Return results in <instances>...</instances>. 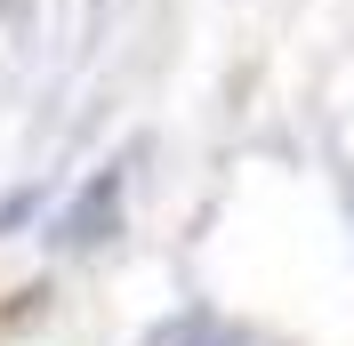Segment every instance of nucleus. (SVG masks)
<instances>
[{
  "mask_svg": "<svg viewBox=\"0 0 354 346\" xmlns=\"http://www.w3.org/2000/svg\"><path fill=\"white\" fill-rule=\"evenodd\" d=\"M105 217H121V170L113 177H97L81 201H73V217H65V242H105Z\"/></svg>",
  "mask_w": 354,
  "mask_h": 346,
  "instance_id": "nucleus-1",
  "label": "nucleus"
},
{
  "mask_svg": "<svg viewBox=\"0 0 354 346\" xmlns=\"http://www.w3.org/2000/svg\"><path fill=\"white\" fill-rule=\"evenodd\" d=\"M32 201H41V194H17V201H0V234H8L17 217H32Z\"/></svg>",
  "mask_w": 354,
  "mask_h": 346,
  "instance_id": "nucleus-2",
  "label": "nucleus"
}]
</instances>
